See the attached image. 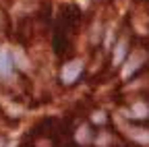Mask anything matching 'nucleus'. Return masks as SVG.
Wrapping results in <instances>:
<instances>
[{"mask_svg":"<svg viewBox=\"0 0 149 147\" xmlns=\"http://www.w3.org/2000/svg\"><path fill=\"white\" fill-rule=\"evenodd\" d=\"M81 23V10L77 4H62L58 15H56V29H54V52L58 56H64L70 38L74 35Z\"/></svg>","mask_w":149,"mask_h":147,"instance_id":"nucleus-1","label":"nucleus"},{"mask_svg":"<svg viewBox=\"0 0 149 147\" xmlns=\"http://www.w3.org/2000/svg\"><path fill=\"white\" fill-rule=\"evenodd\" d=\"M81 72H83V62L74 58V60H70L68 64H64V68H62V72H60V79H62L64 85H70V83H74V81L81 77Z\"/></svg>","mask_w":149,"mask_h":147,"instance_id":"nucleus-2","label":"nucleus"},{"mask_svg":"<svg viewBox=\"0 0 149 147\" xmlns=\"http://www.w3.org/2000/svg\"><path fill=\"white\" fill-rule=\"evenodd\" d=\"M124 133L130 141L141 143V145H149V128L145 126H137V124H124Z\"/></svg>","mask_w":149,"mask_h":147,"instance_id":"nucleus-3","label":"nucleus"},{"mask_svg":"<svg viewBox=\"0 0 149 147\" xmlns=\"http://www.w3.org/2000/svg\"><path fill=\"white\" fill-rule=\"evenodd\" d=\"M145 60H147V52H145V50L130 54V60L122 66V77H126V79H128V77H133V75H135V70H137Z\"/></svg>","mask_w":149,"mask_h":147,"instance_id":"nucleus-4","label":"nucleus"},{"mask_svg":"<svg viewBox=\"0 0 149 147\" xmlns=\"http://www.w3.org/2000/svg\"><path fill=\"white\" fill-rule=\"evenodd\" d=\"M15 70V60H13V54L2 48L0 50V77H10Z\"/></svg>","mask_w":149,"mask_h":147,"instance_id":"nucleus-5","label":"nucleus"},{"mask_svg":"<svg viewBox=\"0 0 149 147\" xmlns=\"http://www.w3.org/2000/svg\"><path fill=\"white\" fill-rule=\"evenodd\" d=\"M126 52H128V40L122 38V40L116 44V50H114V64H120V62L126 58Z\"/></svg>","mask_w":149,"mask_h":147,"instance_id":"nucleus-6","label":"nucleus"},{"mask_svg":"<svg viewBox=\"0 0 149 147\" xmlns=\"http://www.w3.org/2000/svg\"><path fill=\"white\" fill-rule=\"evenodd\" d=\"M89 137H91V135H87V126H83V128H79V131H77V141H79V143H87V141H91Z\"/></svg>","mask_w":149,"mask_h":147,"instance_id":"nucleus-7","label":"nucleus"},{"mask_svg":"<svg viewBox=\"0 0 149 147\" xmlns=\"http://www.w3.org/2000/svg\"><path fill=\"white\" fill-rule=\"evenodd\" d=\"M93 120H95V124H104L106 116H104V114H95V118H93Z\"/></svg>","mask_w":149,"mask_h":147,"instance_id":"nucleus-8","label":"nucleus"}]
</instances>
